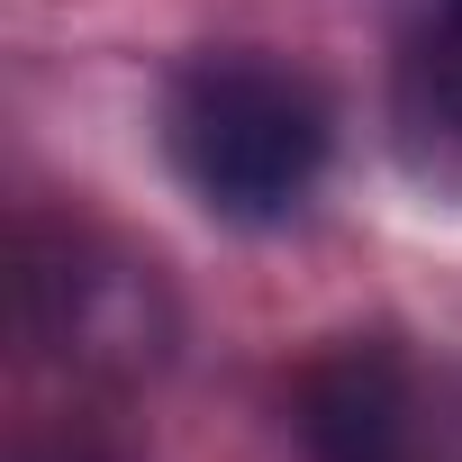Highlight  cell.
Returning <instances> with one entry per match:
<instances>
[{
    "label": "cell",
    "instance_id": "obj_3",
    "mask_svg": "<svg viewBox=\"0 0 462 462\" xmlns=\"http://www.w3.org/2000/svg\"><path fill=\"white\" fill-rule=\"evenodd\" d=\"M37 327L82 363V372H145L163 363V291L136 263H64L37 273Z\"/></svg>",
    "mask_w": 462,
    "mask_h": 462
},
{
    "label": "cell",
    "instance_id": "obj_2",
    "mask_svg": "<svg viewBox=\"0 0 462 462\" xmlns=\"http://www.w3.org/2000/svg\"><path fill=\"white\" fill-rule=\"evenodd\" d=\"M300 435L318 462H417V390L390 345H345L300 381Z\"/></svg>",
    "mask_w": 462,
    "mask_h": 462
},
{
    "label": "cell",
    "instance_id": "obj_1",
    "mask_svg": "<svg viewBox=\"0 0 462 462\" xmlns=\"http://www.w3.org/2000/svg\"><path fill=\"white\" fill-rule=\"evenodd\" d=\"M163 145L190 199L226 226H282L327 172V100L273 55H199L163 100Z\"/></svg>",
    "mask_w": 462,
    "mask_h": 462
},
{
    "label": "cell",
    "instance_id": "obj_4",
    "mask_svg": "<svg viewBox=\"0 0 462 462\" xmlns=\"http://www.w3.org/2000/svg\"><path fill=\"white\" fill-rule=\"evenodd\" d=\"M417 73H426L435 118H444V127H462V0H435V28H426Z\"/></svg>",
    "mask_w": 462,
    "mask_h": 462
}]
</instances>
